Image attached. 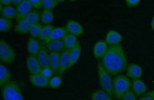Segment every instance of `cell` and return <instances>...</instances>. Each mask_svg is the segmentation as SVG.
<instances>
[{"instance_id":"obj_38","label":"cell","mask_w":154,"mask_h":100,"mask_svg":"<svg viewBox=\"0 0 154 100\" xmlns=\"http://www.w3.org/2000/svg\"><path fill=\"white\" fill-rule=\"evenodd\" d=\"M138 100H154V98L149 96H144L143 98H140Z\"/></svg>"},{"instance_id":"obj_15","label":"cell","mask_w":154,"mask_h":100,"mask_svg":"<svg viewBox=\"0 0 154 100\" xmlns=\"http://www.w3.org/2000/svg\"><path fill=\"white\" fill-rule=\"evenodd\" d=\"M131 86L133 91L136 95H142L146 92L147 90L146 85L140 79H133Z\"/></svg>"},{"instance_id":"obj_37","label":"cell","mask_w":154,"mask_h":100,"mask_svg":"<svg viewBox=\"0 0 154 100\" xmlns=\"http://www.w3.org/2000/svg\"><path fill=\"white\" fill-rule=\"evenodd\" d=\"M12 3V0H1L0 1V4H2L3 5H5L6 6L10 5Z\"/></svg>"},{"instance_id":"obj_20","label":"cell","mask_w":154,"mask_h":100,"mask_svg":"<svg viewBox=\"0 0 154 100\" xmlns=\"http://www.w3.org/2000/svg\"><path fill=\"white\" fill-rule=\"evenodd\" d=\"M81 53V46L79 42L70 50V63L68 69L72 68L79 58Z\"/></svg>"},{"instance_id":"obj_32","label":"cell","mask_w":154,"mask_h":100,"mask_svg":"<svg viewBox=\"0 0 154 100\" xmlns=\"http://www.w3.org/2000/svg\"><path fill=\"white\" fill-rule=\"evenodd\" d=\"M42 7L51 10L59 4L57 0H41Z\"/></svg>"},{"instance_id":"obj_10","label":"cell","mask_w":154,"mask_h":100,"mask_svg":"<svg viewBox=\"0 0 154 100\" xmlns=\"http://www.w3.org/2000/svg\"><path fill=\"white\" fill-rule=\"evenodd\" d=\"M65 28L68 33L75 36H80L83 33V29L82 25L78 22L74 20L67 21Z\"/></svg>"},{"instance_id":"obj_7","label":"cell","mask_w":154,"mask_h":100,"mask_svg":"<svg viewBox=\"0 0 154 100\" xmlns=\"http://www.w3.org/2000/svg\"><path fill=\"white\" fill-rule=\"evenodd\" d=\"M36 57L42 68L50 66V54L46 46L41 45L40 49Z\"/></svg>"},{"instance_id":"obj_36","label":"cell","mask_w":154,"mask_h":100,"mask_svg":"<svg viewBox=\"0 0 154 100\" xmlns=\"http://www.w3.org/2000/svg\"><path fill=\"white\" fill-rule=\"evenodd\" d=\"M140 2V0H126V5L130 7H134L137 6Z\"/></svg>"},{"instance_id":"obj_6","label":"cell","mask_w":154,"mask_h":100,"mask_svg":"<svg viewBox=\"0 0 154 100\" xmlns=\"http://www.w3.org/2000/svg\"><path fill=\"white\" fill-rule=\"evenodd\" d=\"M32 6L29 0H23L21 3L16 7V21L18 22L26 18L27 15L32 11Z\"/></svg>"},{"instance_id":"obj_2","label":"cell","mask_w":154,"mask_h":100,"mask_svg":"<svg viewBox=\"0 0 154 100\" xmlns=\"http://www.w3.org/2000/svg\"><path fill=\"white\" fill-rule=\"evenodd\" d=\"M131 86L130 79L124 75H118L112 80V90L115 96L119 100L123 99Z\"/></svg>"},{"instance_id":"obj_33","label":"cell","mask_w":154,"mask_h":100,"mask_svg":"<svg viewBox=\"0 0 154 100\" xmlns=\"http://www.w3.org/2000/svg\"><path fill=\"white\" fill-rule=\"evenodd\" d=\"M43 76L48 79H50L52 78L54 72L50 66L45 67L42 68L40 73Z\"/></svg>"},{"instance_id":"obj_35","label":"cell","mask_w":154,"mask_h":100,"mask_svg":"<svg viewBox=\"0 0 154 100\" xmlns=\"http://www.w3.org/2000/svg\"><path fill=\"white\" fill-rule=\"evenodd\" d=\"M32 7L36 9H39L42 7L41 0H29Z\"/></svg>"},{"instance_id":"obj_43","label":"cell","mask_w":154,"mask_h":100,"mask_svg":"<svg viewBox=\"0 0 154 100\" xmlns=\"http://www.w3.org/2000/svg\"><path fill=\"white\" fill-rule=\"evenodd\" d=\"M57 2H58L59 3H60L65 2V1L64 0H57Z\"/></svg>"},{"instance_id":"obj_34","label":"cell","mask_w":154,"mask_h":100,"mask_svg":"<svg viewBox=\"0 0 154 100\" xmlns=\"http://www.w3.org/2000/svg\"><path fill=\"white\" fill-rule=\"evenodd\" d=\"M123 100H137L135 94L131 90H129L125 94L123 98Z\"/></svg>"},{"instance_id":"obj_24","label":"cell","mask_w":154,"mask_h":100,"mask_svg":"<svg viewBox=\"0 0 154 100\" xmlns=\"http://www.w3.org/2000/svg\"><path fill=\"white\" fill-rule=\"evenodd\" d=\"M0 13L1 17L9 20H11L16 17V9L11 5L5 7Z\"/></svg>"},{"instance_id":"obj_11","label":"cell","mask_w":154,"mask_h":100,"mask_svg":"<svg viewBox=\"0 0 154 100\" xmlns=\"http://www.w3.org/2000/svg\"><path fill=\"white\" fill-rule=\"evenodd\" d=\"M26 64L27 69L31 74L41 73L42 68L40 65L36 56H29L27 58Z\"/></svg>"},{"instance_id":"obj_17","label":"cell","mask_w":154,"mask_h":100,"mask_svg":"<svg viewBox=\"0 0 154 100\" xmlns=\"http://www.w3.org/2000/svg\"><path fill=\"white\" fill-rule=\"evenodd\" d=\"M122 37L119 32L114 30H110L107 33L106 37V42L110 45L119 44L122 41Z\"/></svg>"},{"instance_id":"obj_16","label":"cell","mask_w":154,"mask_h":100,"mask_svg":"<svg viewBox=\"0 0 154 100\" xmlns=\"http://www.w3.org/2000/svg\"><path fill=\"white\" fill-rule=\"evenodd\" d=\"M41 45L38 40L32 37H30L27 44V50L30 55L36 56L40 49Z\"/></svg>"},{"instance_id":"obj_4","label":"cell","mask_w":154,"mask_h":100,"mask_svg":"<svg viewBox=\"0 0 154 100\" xmlns=\"http://www.w3.org/2000/svg\"><path fill=\"white\" fill-rule=\"evenodd\" d=\"M97 71L99 81L103 89L110 96L113 95L112 90V80L109 74L104 68L101 62H99Z\"/></svg>"},{"instance_id":"obj_39","label":"cell","mask_w":154,"mask_h":100,"mask_svg":"<svg viewBox=\"0 0 154 100\" xmlns=\"http://www.w3.org/2000/svg\"><path fill=\"white\" fill-rule=\"evenodd\" d=\"M144 96H149L152 97L154 98V90L146 93V94H144Z\"/></svg>"},{"instance_id":"obj_18","label":"cell","mask_w":154,"mask_h":100,"mask_svg":"<svg viewBox=\"0 0 154 100\" xmlns=\"http://www.w3.org/2000/svg\"><path fill=\"white\" fill-rule=\"evenodd\" d=\"M50 54V66L54 74L59 73L60 67V52H49Z\"/></svg>"},{"instance_id":"obj_5","label":"cell","mask_w":154,"mask_h":100,"mask_svg":"<svg viewBox=\"0 0 154 100\" xmlns=\"http://www.w3.org/2000/svg\"><path fill=\"white\" fill-rule=\"evenodd\" d=\"M16 57L14 49L7 42L0 40V60L3 63L11 64L15 61Z\"/></svg>"},{"instance_id":"obj_31","label":"cell","mask_w":154,"mask_h":100,"mask_svg":"<svg viewBox=\"0 0 154 100\" xmlns=\"http://www.w3.org/2000/svg\"><path fill=\"white\" fill-rule=\"evenodd\" d=\"M62 82V79L60 76H54L49 79V86L53 89L59 88L61 85Z\"/></svg>"},{"instance_id":"obj_21","label":"cell","mask_w":154,"mask_h":100,"mask_svg":"<svg viewBox=\"0 0 154 100\" xmlns=\"http://www.w3.org/2000/svg\"><path fill=\"white\" fill-rule=\"evenodd\" d=\"M49 52H61L66 49L62 40L51 41L46 44Z\"/></svg>"},{"instance_id":"obj_29","label":"cell","mask_w":154,"mask_h":100,"mask_svg":"<svg viewBox=\"0 0 154 100\" xmlns=\"http://www.w3.org/2000/svg\"><path fill=\"white\" fill-rule=\"evenodd\" d=\"M43 27L42 24L39 23L31 24L29 33L32 38H38Z\"/></svg>"},{"instance_id":"obj_1","label":"cell","mask_w":154,"mask_h":100,"mask_svg":"<svg viewBox=\"0 0 154 100\" xmlns=\"http://www.w3.org/2000/svg\"><path fill=\"white\" fill-rule=\"evenodd\" d=\"M101 63L110 75H119L127 69L128 62L123 47L120 44L108 47L105 55L102 59Z\"/></svg>"},{"instance_id":"obj_25","label":"cell","mask_w":154,"mask_h":100,"mask_svg":"<svg viewBox=\"0 0 154 100\" xmlns=\"http://www.w3.org/2000/svg\"><path fill=\"white\" fill-rule=\"evenodd\" d=\"M91 100H113L104 90H98L92 93Z\"/></svg>"},{"instance_id":"obj_42","label":"cell","mask_w":154,"mask_h":100,"mask_svg":"<svg viewBox=\"0 0 154 100\" xmlns=\"http://www.w3.org/2000/svg\"><path fill=\"white\" fill-rule=\"evenodd\" d=\"M2 5V4H0V13L2 12L3 9V7Z\"/></svg>"},{"instance_id":"obj_27","label":"cell","mask_w":154,"mask_h":100,"mask_svg":"<svg viewBox=\"0 0 154 100\" xmlns=\"http://www.w3.org/2000/svg\"><path fill=\"white\" fill-rule=\"evenodd\" d=\"M41 13L39 11L37 10L32 11L27 15L26 19L28 20L31 24L38 23L41 18Z\"/></svg>"},{"instance_id":"obj_3","label":"cell","mask_w":154,"mask_h":100,"mask_svg":"<svg viewBox=\"0 0 154 100\" xmlns=\"http://www.w3.org/2000/svg\"><path fill=\"white\" fill-rule=\"evenodd\" d=\"M1 89L4 100H24L20 86L16 81L11 80Z\"/></svg>"},{"instance_id":"obj_9","label":"cell","mask_w":154,"mask_h":100,"mask_svg":"<svg viewBox=\"0 0 154 100\" xmlns=\"http://www.w3.org/2000/svg\"><path fill=\"white\" fill-rule=\"evenodd\" d=\"M49 79L41 73L31 74L29 76L30 83L36 87H44L49 86Z\"/></svg>"},{"instance_id":"obj_26","label":"cell","mask_w":154,"mask_h":100,"mask_svg":"<svg viewBox=\"0 0 154 100\" xmlns=\"http://www.w3.org/2000/svg\"><path fill=\"white\" fill-rule=\"evenodd\" d=\"M54 15L51 10L44 9L41 13V20L43 24L46 25L50 24L53 21Z\"/></svg>"},{"instance_id":"obj_28","label":"cell","mask_w":154,"mask_h":100,"mask_svg":"<svg viewBox=\"0 0 154 100\" xmlns=\"http://www.w3.org/2000/svg\"><path fill=\"white\" fill-rule=\"evenodd\" d=\"M12 20L9 19L1 17H0V31L6 32L9 31L13 26Z\"/></svg>"},{"instance_id":"obj_30","label":"cell","mask_w":154,"mask_h":100,"mask_svg":"<svg viewBox=\"0 0 154 100\" xmlns=\"http://www.w3.org/2000/svg\"><path fill=\"white\" fill-rule=\"evenodd\" d=\"M54 28V27L51 24L46 25L44 26L38 39L45 41L50 36Z\"/></svg>"},{"instance_id":"obj_13","label":"cell","mask_w":154,"mask_h":100,"mask_svg":"<svg viewBox=\"0 0 154 100\" xmlns=\"http://www.w3.org/2000/svg\"><path fill=\"white\" fill-rule=\"evenodd\" d=\"M68 33L65 27H58L54 29L50 36L44 41L46 44L51 41L63 40V38Z\"/></svg>"},{"instance_id":"obj_40","label":"cell","mask_w":154,"mask_h":100,"mask_svg":"<svg viewBox=\"0 0 154 100\" xmlns=\"http://www.w3.org/2000/svg\"><path fill=\"white\" fill-rule=\"evenodd\" d=\"M23 0H12V4L16 5H18L23 2Z\"/></svg>"},{"instance_id":"obj_12","label":"cell","mask_w":154,"mask_h":100,"mask_svg":"<svg viewBox=\"0 0 154 100\" xmlns=\"http://www.w3.org/2000/svg\"><path fill=\"white\" fill-rule=\"evenodd\" d=\"M108 45L106 41L100 40L96 42L93 48L94 57L97 59H102L108 50Z\"/></svg>"},{"instance_id":"obj_19","label":"cell","mask_w":154,"mask_h":100,"mask_svg":"<svg viewBox=\"0 0 154 100\" xmlns=\"http://www.w3.org/2000/svg\"><path fill=\"white\" fill-rule=\"evenodd\" d=\"M31 24L26 18L22 19L17 22L14 27V31L18 33L26 34L29 32V28Z\"/></svg>"},{"instance_id":"obj_44","label":"cell","mask_w":154,"mask_h":100,"mask_svg":"<svg viewBox=\"0 0 154 100\" xmlns=\"http://www.w3.org/2000/svg\"><path fill=\"white\" fill-rule=\"evenodd\" d=\"M87 100L84 99V100Z\"/></svg>"},{"instance_id":"obj_41","label":"cell","mask_w":154,"mask_h":100,"mask_svg":"<svg viewBox=\"0 0 154 100\" xmlns=\"http://www.w3.org/2000/svg\"><path fill=\"white\" fill-rule=\"evenodd\" d=\"M151 26L152 29L154 31V17L152 18V22H151Z\"/></svg>"},{"instance_id":"obj_14","label":"cell","mask_w":154,"mask_h":100,"mask_svg":"<svg viewBox=\"0 0 154 100\" xmlns=\"http://www.w3.org/2000/svg\"><path fill=\"white\" fill-rule=\"evenodd\" d=\"M143 68L141 66L136 64L128 65L126 69V75L128 77L133 79H140L142 76Z\"/></svg>"},{"instance_id":"obj_23","label":"cell","mask_w":154,"mask_h":100,"mask_svg":"<svg viewBox=\"0 0 154 100\" xmlns=\"http://www.w3.org/2000/svg\"><path fill=\"white\" fill-rule=\"evenodd\" d=\"M62 40L66 49L70 50L79 42L75 35L68 33L64 36Z\"/></svg>"},{"instance_id":"obj_22","label":"cell","mask_w":154,"mask_h":100,"mask_svg":"<svg viewBox=\"0 0 154 100\" xmlns=\"http://www.w3.org/2000/svg\"><path fill=\"white\" fill-rule=\"evenodd\" d=\"M11 74L9 69L2 64H0V86L2 87L11 80Z\"/></svg>"},{"instance_id":"obj_8","label":"cell","mask_w":154,"mask_h":100,"mask_svg":"<svg viewBox=\"0 0 154 100\" xmlns=\"http://www.w3.org/2000/svg\"><path fill=\"white\" fill-rule=\"evenodd\" d=\"M70 63V50L66 49L60 52L59 74H62L68 69Z\"/></svg>"}]
</instances>
